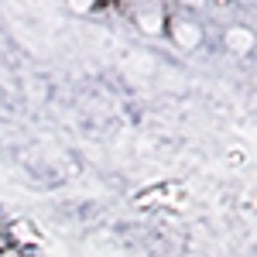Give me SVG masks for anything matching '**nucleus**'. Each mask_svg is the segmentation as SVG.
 <instances>
[]
</instances>
